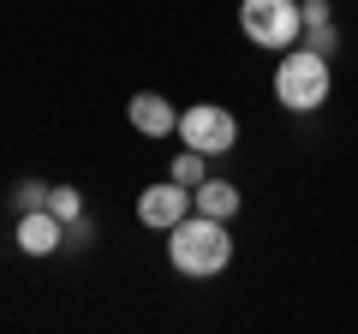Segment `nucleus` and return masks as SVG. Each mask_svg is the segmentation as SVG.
I'll use <instances>...</instances> for the list:
<instances>
[{
	"label": "nucleus",
	"instance_id": "obj_5",
	"mask_svg": "<svg viewBox=\"0 0 358 334\" xmlns=\"http://www.w3.org/2000/svg\"><path fill=\"white\" fill-rule=\"evenodd\" d=\"M192 215V191H185V185L179 180H162V185H150V191L138 197V221L143 227H179V221Z\"/></svg>",
	"mask_w": 358,
	"mask_h": 334
},
{
	"label": "nucleus",
	"instance_id": "obj_14",
	"mask_svg": "<svg viewBox=\"0 0 358 334\" xmlns=\"http://www.w3.org/2000/svg\"><path fill=\"white\" fill-rule=\"evenodd\" d=\"M299 13H305V24H329V0H305Z\"/></svg>",
	"mask_w": 358,
	"mask_h": 334
},
{
	"label": "nucleus",
	"instance_id": "obj_11",
	"mask_svg": "<svg viewBox=\"0 0 358 334\" xmlns=\"http://www.w3.org/2000/svg\"><path fill=\"white\" fill-rule=\"evenodd\" d=\"M48 209L60 221H78V215H84V197H78L72 185H48Z\"/></svg>",
	"mask_w": 358,
	"mask_h": 334
},
{
	"label": "nucleus",
	"instance_id": "obj_4",
	"mask_svg": "<svg viewBox=\"0 0 358 334\" xmlns=\"http://www.w3.org/2000/svg\"><path fill=\"white\" fill-rule=\"evenodd\" d=\"M179 138H185V150L227 155L233 143H239V119H233V108H221V102H197V108L179 114Z\"/></svg>",
	"mask_w": 358,
	"mask_h": 334
},
{
	"label": "nucleus",
	"instance_id": "obj_2",
	"mask_svg": "<svg viewBox=\"0 0 358 334\" xmlns=\"http://www.w3.org/2000/svg\"><path fill=\"white\" fill-rule=\"evenodd\" d=\"M329 84H334L329 54H310L305 42L287 48L281 66H275V102H281L287 114H317V108L329 102Z\"/></svg>",
	"mask_w": 358,
	"mask_h": 334
},
{
	"label": "nucleus",
	"instance_id": "obj_10",
	"mask_svg": "<svg viewBox=\"0 0 358 334\" xmlns=\"http://www.w3.org/2000/svg\"><path fill=\"white\" fill-rule=\"evenodd\" d=\"M299 42H305L310 54H341V30H334V18H329V24H305Z\"/></svg>",
	"mask_w": 358,
	"mask_h": 334
},
{
	"label": "nucleus",
	"instance_id": "obj_6",
	"mask_svg": "<svg viewBox=\"0 0 358 334\" xmlns=\"http://www.w3.org/2000/svg\"><path fill=\"white\" fill-rule=\"evenodd\" d=\"M13 245L24 251V257H54V251L66 245V221L54 215V209H24V215H18Z\"/></svg>",
	"mask_w": 358,
	"mask_h": 334
},
{
	"label": "nucleus",
	"instance_id": "obj_8",
	"mask_svg": "<svg viewBox=\"0 0 358 334\" xmlns=\"http://www.w3.org/2000/svg\"><path fill=\"white\" fill-rule=\"evenodd\" d=\"M239 203H245V197H239V185H233V180H203L192 191V209H197V215H215V221H233V215H239Z\"/></svg>",
	"mask_w": 358,
	"mask_h": 334
},
{
	"label": "nucleus",
	"instance_id": "obj_12",
	"mask_svg": "<svg viewBox=\"0 0 358 334\" xmlns=\"http://www.w3.org/2000/svg\"><path fill=\"white\" fill-rule=\"evenodd\" d=\"M13 209H18V215H24V209H48V185H42V180H18Z\"/></svg>",
	"mask_w": 358,
	"mask_h": 334
},
{
	"label": "nucleus",
	"instance_id": "obj_1",
	"mask_svg": "<svg viewBox=\"0 0 358 334\" xmlns=\"http://www.w3.org/2000/svg\"><path fill=\"white\" fill-rule=\"evenodd\" d=\"M167 257H173V269L179 275H221L233 263V233H227V221H215V215H185L179 227H167Z\"/></svg>",
	"mask_w": 358,
	"mask_h": 334
},
{
	"label": "nucleus",
	"instance_id": "obj_3",
	"mask_svg": "<svg viewBox=\"0 0 358 334\" xmlns=\"http://www.w3.org/2000/svg\"><path fill=\"white\" fill-rule=\"evenodd\" d=\"M239 30L257 48L287 54L305 36V13H299V0H239Z\"/></svg>",
	"mask_w": 358,
	"mask_h": 334
},
{
	"label": "nucleus",
	"instance_id": "obj_13",
	"mask_svg": "<svg viewBox=\"0 0 358 334\" xmlns=\"http://www.w3.org/2000/svg\"><path fill=\"white\" fill-rule=\"evenodd\" d=\"M90 233H96V227H90V215L66 221V245H60V251H84V245H90Z\"/></svg>",
	"mask_w": 358,
	"mask_h": 334
},
{
	"label": "nucleus",
	"instance_id": "obj_9",
	"mask_svg": "<svg viewBox=\"0 0 358 334\" xmlns=\"http://www.w3.org/2000/svg\"><path fill=\"white\" fill-rule=\"evenodd\" d=\"M203 161H209L203 150H179V155H173V173H167V180H179L185 191H197V185L209 180V173H203Z\"/></svg>",
	"mask_w": 358,
	"mask_h": 334
},
{
	"label": "nucleus",
	"instance_id": "obj_7",
	"mask_svg": "<svg viewBox=\"0 0 358 334\" xmlns=\"http://www.w3.org/2000/svg\"><path fill=\"white\" fill-rule=\"evenodd\" d=\"M126 114H131V126H138L143 138H167V131H179L173 102H167V96H155V90H138V96L126 102Z\"/></svg>",
	"mask_w": 358,
	"mask_h": 334
}]
</instances>
